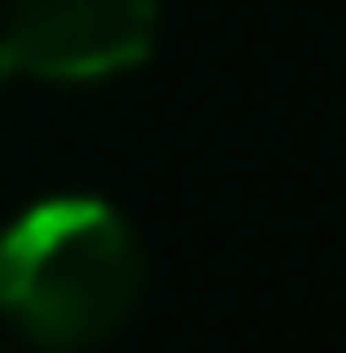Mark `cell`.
<instances>
[{
	"label": "cell",
	"instance_id": "7a4b0ae2",
	"mask_svg": "<svg viewBox=\"0 0 346 353\" xmlns=\"http://www.w3.org/2000/svg\"><path fill=\"white\" fill-rule=\"evenodd\" d=\"M157 39V0H13L0 52L33 79H111Z\"/></svg>",
	"mask_w": 346,
	"mask_h": 353
},
{
	"label": "cell",
	"instance_id": "3957f363",
	"mask_svg": "<svg viewBox=\"0 0 346 353\" xmlns=\"http://www.w3.org/2000/svg\"><path fill=\"white\" fill-rule=\"evenodd\" d=\"M7 79H13V65H7V52H0V85H7Z\"/></svg>",
	"mask_w": 346,
	"mask_h": 353
},
{
	"label": "cell",
	"instance_id": "6da1fadb",
	"mask_svg": "<svg viewBox=\"0 0 346 353\" xmlns=\"http://www.w3.org/2000/svg\"><path fill=\"white\" fill-rule=\"evenodd\" d=\"M144 294V249L98 196H46L0 229V314L39 347H98Z\"/></svg>",
	"mask_w": 346,
	"mask_h": 353
}]
</instances>
